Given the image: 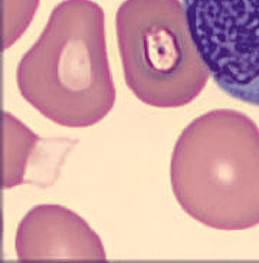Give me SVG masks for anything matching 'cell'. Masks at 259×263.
Here are the masks:
<instances>
[{
    "label": "cell",
    "instance_id": "obj_2",
    "mask_svg": "<svg viewBox=\"0 0 259 263\" xmlns=\"http://www.w3.org/2000/svg\"><path fill=\"white\" fill-rule=\"evenodd\" d=\"M170 178L180 206L202 224L225 231L258 225V128L231 109L197 117L176 143Z\"/></svg>",
    "mask_w": 259,
    "mask_h": 263
},
{
    "label": "cell",
    "instance_id": "obj_4",
    "mask_svg": "<svg viewBox=\"0 0 259 263\" xmlns=\"http://www.w3.org/2000/svg\"><path fill=\"white\" fill-rule=\"evenodd\" d=\"M15 250L21 262L107 261L101 239L71 210L56 204L31 209L20 221Z\"/></svg>",
    "mask_w": 259,
    "mask_h": 263
},
{
    "label": "cell",
    "instance_id": "obj_5",
    "mask_svg": "<svg viewBox=\"0 0 259 263\" xmlns=\"http://www.w3.org/2000/svg\"><path fill=\"white\" fill-rule=\"evenodd\" d=\"M46 157L45 139L12 114H2L1 187L10 189L32 182L43 170Z\"/></svg>",
    "mask_w": 259,
    "mask_h": 263
},
{
    "label": "cell",
    "instance_id": "obj_1",
    "mask_svg": "<svg viewBox=\"0 0 259 263\" xmlns=\"http://www.w3.org/2000/svg\"><path fill=\"white\" fill-rule=\"evenodd\" d=\"M20 94L41 114L68 128L106 117L116 93L107 51L105 15L91 0H64L21 59Z\"/></svg>",
    "mask_w": 259,
    "mask_h": 263
},
{
    "label": "cell",
    "instance_id": "obj_6",
    "mask_svg": "<svg viewBox=\"0 0 259 263\" xmlns=\"http://www.w3.org/2000/svg\"><path fill=\"white\" fill-rule=\"evenodd\" d=\"M40 0H2V51L12 46L30 25Z\"/></svg>",
    "mask_w": 259,
    "mask_h": 263
},
{
    "label": "cell",
    "instance_id": "obj_3",
    "mask_svg": "<svg viewBox=\"0 0 259 263\" xmlns=\"http://www.w3.org/2000/svg\"><path fill=\"white\" fill-rule=\"evenodd\" d=\"M116 28L125 81L140 101L177 108L202 91L210 74L180 0H125Z\"/></svg>",
    "mask_w": 259,
    "mask_h": 263
}]
</instances>
